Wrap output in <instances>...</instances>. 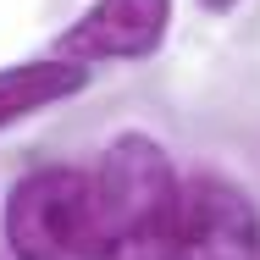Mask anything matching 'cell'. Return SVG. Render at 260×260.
Masks as SVG:
<instances>
[{
    "instance_id": "obj_1",
    "label": "cell",
    "mask_w": 260,
    "mask_h": 260,
    "mask_svg": "<svg viewBox=\"0 0 260 260\" xmlns=\"http://www.w3.org/2000/svg\"><path fill=\"white\" fill-rule=\"evenodd\" d=\"M6 244L17 260H105V210L94 172L34 166L6 194Z\"/></svg>"
},
{
    "instance_id": "obj_2",
    "label": "cell",
    "mask_w": 260,
    "mask_h": 260,
    "mask_svg": "<svg viewBox=\"0 0 260 260\" xmlns=\"http://www.w3.org/2000/svg\"><path fill=\"white\" fill-rule=\"evenodd\" d=\"M105 260H260V210L227 177H188L155 233L122 238Z\"/></svg>"
},
{
    "instance_id": "obj_3",
    "label": "cell",
    "mask_w": 260,
    "mask_h": 260,
    "mask_svg": "<svg viewBox=\"0 0 260 260\" xmlns=\"http://www.w3.org/2000/svg\"><path fill=\"white\" fill-rule=\"evenodd\" d=\"M94 172V188H100V210H105V238L111 249L122 238H139V233H155L160 221L177 210L183 194V177L172 172V160L150 133H122L105 144L100 166Z\"/></svg>"
},
{
    "instance_id": "obj_4",
    "label": "cell",
    "mask_w": 260,
    "mask_h": 260,
    "mask_svg": "<svg viewBox=\"0 0 260 260\" xmlns=\"http://www.w3.org/2000/svg\"><path fill=\"white\" fill-rule=\"evenodd\" d=\"M166 22H172V0H94L67 34H55V55L72 67L139 61L160 50Z\"/></svg>"
},
{
    "instance_id": "obj_5",
    "label": "cell",
    "mask_w": 260,
    "mask_h": 260,
    "mask_svg": "<svg viewBox=\"0 0 260 260\" xmlns=\"http://www.w3.org/2000/svg\"><path fill=\"white\" fill-rule=\"evenodd\" d=\"M83 83H89V67H72L61 55L0 67V127H11V122H22L55 100H72Z\"/></svg>"
},
{
    "instance_id": "obj_6",
    "label": "cell",
    "mask_w": 260,
    "mask_h": 260,
    "mask_svg": "<svg viewBox=\"0 0 260 260\" xmlns=\"http://www.w3.org/2000/svg\"><path fill=\"white\" fill-rule=\"evenodd\" d=\"M200 6H205V11H233L238 0H200Z\"/></svg>"
}]
</instances>
